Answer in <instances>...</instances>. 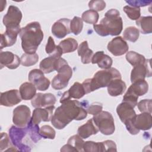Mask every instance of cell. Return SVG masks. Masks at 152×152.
<instances>
[{
    "instance_id": "6da1fadb",
    "label": "cell",
    "mask_w": 152,
    "mask_h": 152,
    "mask_svg": "<svg viewBox=\"0 0 152 152\" xmlns=\"http://www.w3.org/2000/svg\"><path fill=\"white\" fill-rule=\"evenodd\" d=\"M87 104L76 100H68L56 108L51 119L52 125L58 129L64 128L73 120L81 121L87 116Z\"/></svg>"
},
{
    "instance_id": "7a4b0ae2",
    "label": "cell",
    "mask_w": 152,
    "mask_h": 152,
    "mask_svg": "<svg viewBox=\"0 0 152 152\" xmlns=\"http://www.w3.org/2000/svg\"><path fill=\"white\" fill-rule=\"evenodd\" d=\"M20 36L23 50L25 53L32 54L36 53L43 39L44 34L40 23L34 21L21 28Z\"/></svg>"
},
{
    "instance_id": "3957f363",
    "label": "cell",
    "mask_w": 152,
    "mask_h": 152,
    "mask_svg": "<svg viewBox=\"0 0 152 152\" xmlns=\"http://www.w3.org/2000/svg\"><path fill=\"white\" fill-rule=\"evenodd\" d=\"M119 14V11L116 9L109 10L99 24L93 25L94 31L101 36L119 35L123 28V21Z\"/></svg>"
},
{
    "instance_id": "277c9868",
    "label": "cell",
    "mask_w": 152,
    "mask_h": 152,
    "mask_svg": "<svg viewBox=\"0 0 152 152\" xmlns=\"http://www.w3.org/2000/svg\"><path fill=\"white\" fill-rule=\"evenodd\" d=\"M115 79H121V74L115 68L98 71L92 78L85 80L82 85L86 94L90 93L99 88L106 87Z\"/></svg>"
},
{
    "instance_id": "5b68a950",
    "label": "cell",
    "mask_w": 152,
    "mask_h": 152,
    "mask_svg": "<svg viewBox=\"0 0 152 152\" xmlns=\"http://www.w3.org/2000/svg\"><path fill=\"white\" fill-rule=\"evenodd\" d=\"M92 119L93 122L102 134L109 135L114 133L115 131L114 119L110 112L102 111L94 115Z\"/></svg>"
},
{
    "instance_id": "8992f818",
    "label": "cell",
    "mask_w": 152,
    "mask_h": 152,
    "mask_svg": "<svg viewBox=\"0 0 152 152\" xmlns=\"http://www.w3.org/2000/svg\"><path fill=\"white\" fill-rule=\"evenodd\" d=\"M28 134L27 127L11 126L9 129V137L12 144L17 148L18 151H30L31 147L23 142V139Z\"/></svg>"
},
{
    "instance_id": "52a82bcc",
    "label": "cell",
    "mask_w": 152,
    "mask_h": 152,
    "mask_svg": "<svg viewBox=\"0 0 152 152\" xmlns=\"http://www.w3.org/2000/svg\"><path fill=\"white\" fill-rule=\"evenodd\" d=\"M57 72L58 74L52 79V87L55 90H61L68 86L72 75V69L66 64L60 67Z\"/></svg>"
},
{
    "instance_id": "ba28073f",
    "label": "cell",
    "mask_w": 152,
    "mask_h": 152,
    "mask_svg": "<svg viewBox=\"0 0 152 152\" xmlns=\"http://www.w3.org/2000/svg\"><path fill=\"white\" fill-rule=\"evenodd\" d=\"M31 111L26 105H20L13 110L12 122L18 127H26L31 120Z\"/></svg>"
},
{
    "instance_id": "9c48e42d",
    "label": "cell",
    "mask_w": 152,
    "mask_h": 152,
    "mask_svg": "<svg viewBox=\"0 0 152 152\" xmlns=\"http://www.w3.org/2000/svg\"><path fill=\"white\" fill-rule=\"evenodd\" d=\"M22 17V12L17 7L10 5L7 14L3 17L2 22L6 28L20 27V23Z\"/></svg>"
},
{
    "instance_id": "30bf717a",
    "label": "cell",
    "mask_w": 152,
    "mask_h": 152,
    "mask_svg": "<svg viewBox=\"0 0 152 152\" xmlns=\"http://www.w3.org/2000/svg\"><path fill=\"white\" fill-rule=\"evenodd\" d=\"M28 79L40 91H46L48 90L50 83L49 80L45 77L44 73L38 69L31 70L28 74Z\"/></svg>"
},
{
    "instance_id": "8fae6325",
    "label": "cell",
    "mask_w": 152,
    "mask_h": 152,
    "mask_svg": "<svg viewBox=\"0 0 152 152\" xmlns=\"http://www.w3.org/2000/svg\"><path fill=\"white\" fill-rule=\"evenodd\" d=\"M151 75L150 59H146L144 63L134 66L131 72V81L132 83L137 80H144L145 77H150Z\"/></svg>"
},
{
    "instance_id": "7c38bea8",
    "label": "cell",
    "mask_w": 152,
    "mask_h": 152,
    "mask_svg": "<svg viewBox=\"0 0 152 152\" xmlns=\"http://www.w3.org/2000/svg\"><path fill=\"white\" fill-rule=\"evenodd\" d=\"M66 64V61L61 57L56 58L50 56L41 61L39 67L43 73L49 74L54 71H57L60 67Z\"/></svg>"
},
{
    "instance_id": "4fadbf2b",
    "label": "cell",
    "mask_w": 152,
    "mask_h": 152,
    "mask_svg": "<svg viewBox=\"0 0 152 152\" xmlns=\"http://www.w3.org/2000/svg\"><path fill=\"white\" fill-rule=\"evenodd\" d=\"M55 106H50L45 108L36 107L34 109L30 122L33 124L39 125L42 121L49 122L51 121Z\"/></svg>"
},
{
    "instance_id": "5bb4252c",
    "label": "cell",
    "mask_w": 152,
    "mask_h": 152,
    "mask_svg": "<svg viewBox=\"0 0 152 152\" xmlns=\"http://www.w3.org/2000/svg\"><path fill=\"white\" fill-rule=\"evenodd\" d=\"M107 48L112 55L117 56L126 53L128 51L129 46L126 42L121 36H118L108 43Z\"/></svg>"
},
{
    "instance_id": "9a60e30c",
    "label": "cell",
    "mask_w": 152,
    "mask_h": 152,
    "mask_svg": "<svg viewBox=\"0 0 152 152\" xmlns=\"http://www.w3.org/2000/svg\"><path fill=\"white\" fill-rule=\"evenodd\" d=\"M21 99L20 91L13 89L1 93L0 103L3 106L12 107L20 103Z\"/></svg>"
},
{
    "instance_id": "2e32d148",
    "label": "cell",
    "mask_w": 152,
    "mask_h": 152,
    "mask_svg": "<svg viewBox=\"0 0 152 152\" xmlns=\"http://www.w3.org/2000/svg\"><path fill=\"white\" fill-rule=\"evenodd\" d=\"M56 102V97L52 93H36L35 96L31 99V103L33 107H42L53 106Z\"/></svg>"
},
{
    "instance_id": "e0dca14e",
    "label": "cell",
    "mask_w": 152,
    "mask_h": 152,
    "mask_svg": "<svg viewBox=\"0 0 152 152\" xmlns=\"http://www.w3.org/2000/svg\"><path fill=\"white\" fill-rule=\"evenodd\" d=\"M70 20L68 18H61L56 21L52 26V33L58 39L65 37L71 33Z\"/></svg>"
},
{
    "instance_id": "ac0fdd59",
    "label": "cell",
    "mask_w": 152,
    "mask_h": 152,
    "mask_svg": "<svg viewBox=\"0 0 152 152\" xmlns=\"http://www.w3.org/2000/svg\"><path fill=\"white\" fill-rule=\"evenodd\" d=\"M21 64V60L19 57L10 51L3 52L0 53V65L1 68L4 66L10 69H16Z\"/></svg>"
},
{
    "instance_id": "d6986e66",
    "label": "cell",
    "mask_w": 152,
    "mask_h": 152,
    "mask_svg": "<svg viewBox=\"0 0 152 152\" xmlns=\"http://www.w3.org/2000/svg\"><path fill=\"white\" fill-rule=\"evenodd\" d=\"M85 94V91L82 84L78 82H75L68 91H65L62 94V96L60 99V103H63L71 100V99H80L82 98Z\"/></svg>"
},
{
    "instance_id": "ffe728a7",
    "label": "cell",
    "mask_w": 152,
    "mask_h": 152,
    "mask_svg": "<svg viewBox=\"0 0 152 152\" xmlns=\"http://www.w3.org/2000/svg\"><path fill=\"white\" fill-rule=\"evenodd\" d=\"M20 31V27L6 28V31L1 34V49L14 45Z\"/></svg>"
},
{
    "instance_id": "44dd1931",
    "label": "cell",
    "mask_w": 152,
    "mask_h": 152,
    "mask_svg": "<svg viewBox=\"0 0 152 152\" xmlns=\"http://www.w3.org/2000/svg\"><path fill=\"white\" fill-rule=\"evenodd\" d=\"M151 115L148 113H141L135 115L132 118V122L134 126L138 130L147 131L151 128Z\"/></svg>"
},
{
    "instance_id": "7402d4cb",
    "label": "cell",
    "mask_w": 152,
    "mask_h": 152,
    "mask_svg": "<svg viewBox=\"0 0 152 152\" xmlns=\"http://www.w3.org/2000/svg\"><path fill=\"white\" fill-rule=\"evenodd\" d=\"M133 107L129 104L122 102L116 107V112L121 121L124 124L127 121L132 119L136 115Z\"/></svg>"
},
{
    "instance_id": "603a6c76",
    "label": "cell",
    "mask_w": 152,
    "mask_h": 152,
    "mask_svg": "<svg viewBox=\"0 0 152 152\" xmlns=\"http://www.w3.org/2000/svg\"><path fill=\"white\" fill-rule=\"evenodd\" d=\"M84 141L78 135H74L69 137L67 144L60 150L61 151H84L83 144Z\"/></svg>"
},
{
    "instance_id": "cb8c5ba5",
    "label": "cell",
    "mask_w": 152,
    "mask_h": 152,
    "mask_svg": "<svg viewBox=\"0 0 152 152\" xmlns=\"http://www.w3.org/2000/svg\"><path fill=\"white\" fill-rule=\"evenodd\" d=\"M91 62L93 64H97L100 68L107 69L111 68L113 60L109 56L104 54L103 51H98L93 55Z\"/></svg>"
},
{
    "instance_id": "d4e9b609",
    "label": "cell",
    "mask_w": 152,
    "mask_h": 152,
    "mask_svg": "<svg viewBox=\"0 0 152 152\" xmlns=\"http://www.w3.org/2000/svg\"><path fill=\"white\" fill-rule=\"evenodd\" d=\"M148 90V84L147 82L145 80H140L132 83L126 92L138 97L146 94Z\"/></svg>"
},
{
    "instance_id": "484cf974",
    "label": "cell",
    "mask_w": 152,
    "mask_h": 152,
    "mask_svg": "<svg viewBox=\"0 0 152 152\" xmlns=\"http://www.w3.org/2000/svg\"><path fill=\"white\" fill-rule=\"evenodd\" d=\"M99 132V129L93 122V119L87 121L86 124L78 127L77 130L78 135L83 139H86L92 135L96 134Z\"/></svg>"
},
{
    "instance_id": "4316f807",
    "label": "cell",
    "mask_w": 152,
    "mask_h": 152,
    "mask_svg": "<svg viewBox=\"0 0 152 152\" xmlns=\"http://www.w3.org/2000/svg\"><path fill=\"white\" fill-rule=\"evenodd\" d=\"M126 88V86L124 81L121 79H115L112 80L107 86V92L110 96L116 97L122 94Z\"/></svg>"
},
{
    "instance_id": "83f0119b",
    "label": "cell",
    "mask_w": 152,
    "mask_h": 152,
    "mask_svg": "<svg viewBox=\"0 0 152 152\" xmlns=\"http://www.w3.org/2000/svg\"><path fill=\"white\" fill-rule=\"evenodd\" d=\"M78 55L81 56V60L83 64H88L91 62V58L93 55V52L89 49L88 43L86 40L83 41L77 48Z\"/></svg>"
},
{
    "instance_id": "f1b7e54d",
    "label": "cell",
    "mask_w": 152,
    "mask_h": 152,
    "mask_svg": "<svg viewBox=\"0 0 152 152\" xmlns=\"http://www.w3.org/2000/svg\"><path fill=\"white\" fill-rule=\"evenodd\" d=\"M36 87L31 83L26 82L20 87V93L23 100H31L36 94Z\"/></svg>"
},
{
    "instance_id": "f546056e",
    "label": "cell",
    "mask_w": 152,
    "mask_h": 152,
    "mask_svg": "<svg viewBox=\"0 0 152 152\" xmlns=\"http://www.w3.org/2000/svg\"><path fill=\"white\" fill-rule=\"evenodd\" d=\"M136 24L139 27L142 34H150L152 32V17H141L136 20Z\"/></svg>"
},
{
    "instance_id": "4dcf8cb0",
    "label": "cell",
    "mask_w": 152,
    "mask_h": 152,
    "mask_svg": "<svg viewBox=\"0 0 152 152\" xmlns=\"http://www.w3.org/2000/svg\"><path fill=\"white\" fill-rule=\"evenodd\" d=\"M45 50L47 54L56 58H59L63 54L62 49L58 45L56 46L55 43L53 39L49 36L47 44L45 47Z\"/></svg>"
},
{
    "instance_id": "1f68e13d",
    "label": "cell",
    "mask_w": 152,
    "mask_h": 152,
    "mask_svg": "<svg viewBox=\"0 0 152 152\" xmlns=\"http://www.w3.org/2000/svg\"><path fill=\"white\" fill-rule=\"evenodd\" d=\"M58 46L62 49L63 53H71L78 48V43L75 39L68 37L60 42Z\"/></svg>"
},
{
    "instance_id": "d6a6232c",
    "label": "cell",
    "mask_w": 152,
    "mask_h": 152,
    "mask_svg": "<svg viewBox=\"0 0 152 152\" xmlns=\"http://www.w3.org/2000/svg\"><path fill=\"white\" fill-rule=\"evenodd\" d=\"M125 57L127 61L133 66L140 64H142L146 60L142 55L134 51L127 52Z\"/></svg>"
},
{
    "instance_id": "836d02e7",
    "label": "cell",
    "mask_w": 152,
    "mask_h": 152,
    "mask_svg": "<svg viewBox=\"0 0 152 152\" xmlns=\"http://www.w3.org/2000/svg\"><path fill=\"white\" fill-rule=\"evenodd\" d=\"M140 36V31L139 30L134 27V26H130L128 27H126L123 33V37L124 40H128L131 42H135Z\"/></svg>"
},
{
    "instance_id": "e575fe53",
    "label": "cell",
    "mask_w": 152,
    "mask_h": 152,
    "mask_svg": "<svg viewBox=\"0 0 152 152\" xmlns=\"http://www.w3.org/2000/svg\"><path fill=\"white\" fill-rule=\"evenodd\" d=\"M99 15L96 11L88 10L84 11L81 15V19L83 21L88 24H96L99 20Z\"/></svg>"
},
{
    "instance_id": "d590c367",
    "label": "cell",
    "mask_w": 152,
    "mask_h": 152,
    "mask_svg": "<svg viewBox=\"0 0 152 152\" xmlns=\"http://www.w3.org/2000/svg\"><path fill=\"white\" fill-rule=\"evenodd\" d=\"M21 64L24 66H30L35 65L39 61V56L36 53L30 54L25 53L21 57Z\"/></svg>"
},
{
    "instance_id": "8d00e7d4",
    "label": "cell",
    "mask_w": 152,
    "mask_h": 152,
    "mask_svg": "<svg viewBox=\"0 0 152 152\" xmlns=\"http://www.w3.org/2000/svg\"><path fill=\"white\" fill-rule=\"evenodd\" d=\"M27 127L28 129V135L34 143H36L42 138V136L40 134V128L39 125L33 124L30 122Z\"/></svg>"
},
{
    "instance_id": "74e56055",
    "label": "cell",
    "mask_w": 152,
    "mask_h": 152,
    "mask_svg": "<svg viewBox=\"0 0 152 152\" xmlns=\"http://www.w3.org/2000/svg\"><path fill=\"white\" fill-rule=\"evenodd\" d=\"M83 27V21L81 18L75 16L70 21V31L74 35L79 34Z\"/></svg>"
},
{
    "instance_id": "f35d334b",
    "label": "cell",
    "mask_w": 152,
    "mask_h": 152,
    "mask_svg": "<svg viewBox=\"0 0 152 152\" xmlns=\"http://www.w3.org/2000/svg\"><path fill=\"white\" fill-rule=\"evenodd\" d=\"M124 11L126 13L127 17L132 20H138L141 15L140 8L139 7L126 5L123 8Z\"/></svg>"
},
{
    "instance_id": "ab89813d",
    "label": "cell",
    "mask_w": 152,
    "mask_h": 152,
    "mask_svg": "<svg viewBox=\"0 0 152 152\" xmlns=\"http://www.w3.org/2000/svg\"><path fill=\"white\" fill-rule=\"evenodd\" d=\"M40 134L45 139L53 140L56 135V132L50 125H45L40 128Z\"/></svg>"
},
{
    "instance_id": "60d3db41",
    "label": "cell",
    "mask_w": 152,
    "mask_h": 152,
    "mask_svg": "<svg viewBox=\"0 0 152 152\" xmlns=\"http://www.w3.org/2000/svg\"><path fill=\"white\" fill-rule=\"evenodd\" d=\"M83 151L86 152H100V142L87 141L84 142Z\"/></svg>"
},
{
    "instance_id": "b9f144b4",
    "label": "cell",
    "mask_w": 152,
    "mask_h": 152,
    "mask_svg": "<svg viewBox=\"0 0 152 152\" xmlns=\"http://www.w3.org/2000/svg\"><path fill=\"white\" fill-rule=\"evenodd\" d=\"M151 99H144L137 103L138 108L142 113H151Z\"/></svg>"
},
{
    "instance_id": "7bdbcfd3",
    "label": "cell",
    "mask_w": 152,
    "mask_h": 152,
    "mask_svg": "<svg viewBox=\"0 0 152 152\" xmlns=\"http://www.w3.org/2000/svg\"><path fill=\"white\" fill-rule=\"evenodd\" d=\"M100 151H116V145L112 140H106L100 142Z\"/></svg>"
},
{
    "instance_id": "ee69618b",
    "label": "cell",
    "mask_w": 152,
    "mask_h": 152,
    "mask_svg": "<svg viewBox=\"0 0 152 152\" xmlns=\"http://www.w3.org/2000/svg\"><path fill=\"white\" fill-rule=\"evenodd\" d=\"M88 7L90 10L100 11L103 10L106 7V2L104 1H90L88 2Z\"/></svg>"
},
{
    "instance_id": "f6af8a7d",
    "label": "cell",
    "mask_w": 152,
    "mask_h": 152,
    "mask_svg": "<svg viewBox=\"0 0 152 152\" xmlns=\"http://www.w3.org/2000/svg\"><path fill=\"white\" fill-rule=\"evenodd\" d=\"M10 137L5 132H1V140H0V151H2L3 150H7V148L12 147H10L11 141H10Z\"/></svg>"
},
{
    "instance_id": "bcb514c9",
    "label": "cell",
    "mask_w": 152,
    "mask_h": 152,
    "mask_svg": "<svg viewBox=\"0 0 152 152\" xmlns=\"http://www.w3.org/2000/svg\"><path fill=\"white\" fill-rule=\"evenodd\" d=\"M102 109L103 106L101 103L95 102L91 104L89 106H87L86 108V110L88 113L94 116L101 112L102 111Z\"/></svg>"
},
{
    "instance_id": "7dc6e473",
    "label": "cell",
    "mask_w": 152,
    "mask_h": 152,
    "mask_svg": "<svg viewBox=\"0 0 152 152\" xmlns=\"http://www.w3.org/2000/svg\"><path fill=\"white\" fill-rule=\"evenodd\" d=\"M126 3L129 4V5L140 7H144L148 5V4H151V1H126Z\"/></svg>"
}]
</instances>
